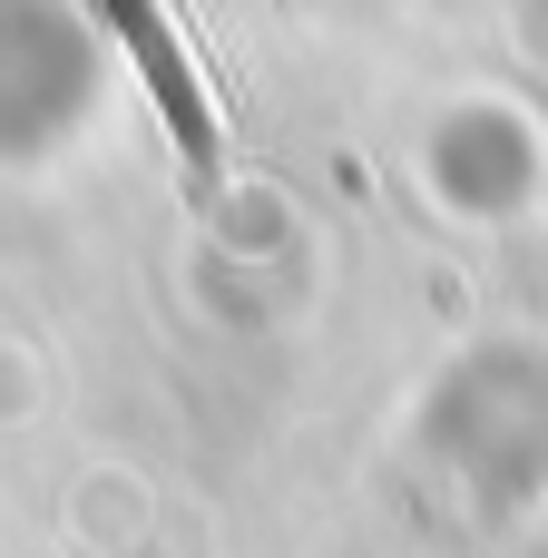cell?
<instances>
[{"instance_id": "cell-1", "label": "cell", "mask_w": 548, "mask_h": 558, "mask_svg": "<svg viewBox=\"0 0 548 558\" xmlns=\"http://www.w3.org/2000/svg\"><path fill=\"white\" fill-rule=\"evenodd\" d=\"M118 29L137 39V78H147V88L167 98V118H176L186 167H196V177H216V118H206L196 69H186V49H176V20H167V10H118Z\"/></svg>"}]
</instances>
